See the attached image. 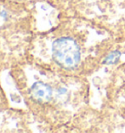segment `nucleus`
Instances as JSON below:
<instances>
[{
	"instance_id": "nucleus-1",
	"label": "nucleus",
	"mask_w": 125,
	"mask_h": 133,
	"mask_svg": "<svg viewBox=\"0 0 125 133\" xmlns=\"http://www.w3.org/2000/svg\"><path fill=\"white\" fill-rule=\"evenodd\" d=\"M52 56L60 66L66 70H72L80 62L79 46L71 37H61L56 39L52 45Z\"/></svg>"
},
{
	"instance_id": "nucleus-2",
	"label": "nucleus",
	"mask_w": 125,
	"mask_h": 133,
	"mask_svg": "<svg viewBox=\"0 0 125 133\" xmlns=\"http://www.w3.org/2000/svg\"><path fill=\"white\" fill-rule=\"evenodd\" d=\"M29 94L31 98L36 102L45 103L50 101L52 98V88L50 87V85L46 83L37 81L31 86Z\"/></svg>"
},
{
	"instance_id": "nucleus-3",
	"label": "nucleus",
	"mask_w": 125,
	"mask_h": 133,
	"mask_svg": "<svg viewBox=\"0 0 125 133\" xmlns=\"http://www.w3.org/2000/svg\"><path fill=\"white\" fill-rule=\"evenodd\" d=\"M121 56V53L119 51H113V52H110L109 54L105 58L104 60V64H107V65H113V64H115L117 63V61L119 60Z\"/></svg>"
}]
</instances>
